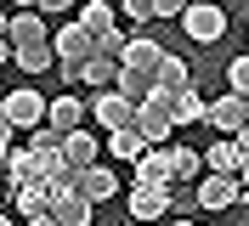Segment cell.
<instances>
[{
    "label": "cell",
    "instance_id": "cell-1",
    "mask_svg": "<svg viewBox=\"0 0 249 226\" xmlns=\"http://www.w3.org/2000/svg\"><path fill=\"white\" fill-rule=\"evenodd\" d=\"M187 29V40L193 45H215L221 34H227V12H221V0H187V12L176 17Z\"/></svg>",
    "mask_w": 249,
    "mask_h": 226
},
{
    "label": "cell",
    "instance_id": "cell-2",
    "mask_svg": "<svg viewBox=\"0 0 249 226\" xmlns=\"http://www.w3.org/2000/svg\"><path fill=\"white\" fill-rule=\"evenodd\" d=\"M238 198H244V175H238V170H204L198 209H232Z\"/></svg>",
    "mask_w": 249,
    "mask_h": 226
},
{
    "label": "cell",
    "instance_id": "cell-3",
    "mask_svg": "<svg viewBox=\"0 0 249 226\" xmlns=\"http://www.w3.org/2000/svg\"><path fill=\"white\" fill-rule=\"evenodd\" d=\"M91 119L102 124V136H108V130H124V124H136V102H130L119 85H113V90H96V96H91Z\"/></svg>",
    "mask_w": 249,
    "mask_h": 226
},
{
    "label": "cell",
    "instance_id": "cell-4",
    "mask_svg": "<svg viewBox=\"0 0 249 226\" xmlns=\"http://www.w3.org/2000/svg\"><path fill=\"white\" fill-rule=\"evenodd\" d=\"M249 119V96L244 90H227V96H215V102H210V130H221V136H238V124Z\"/></svg>",
    "mask_w": 249,
    "mask_h": 226
},
{
    "label": "cell",
    "instance_id": "cell-5",
    "mask_svg": "<svg viewBox=\"0 0 249 226\" xmlns=\"http://www.w3.org/2000/svg\"><path fill=\"white\" fill-rule=\"evenodd\" d=\"M51 45H57V62H85V57L96 51V34L74 17V23H62V29L51 34Z\"/></svg>",
    "mask_w": 249,
    "mask_h": 226
},
{
    "label": "cell",
    "instance_id": "cell-6",
    "mask_svg": "<svg viewBox=\"0 0 249 226\" xmlns=\"http://www.w3.org/2000/svg\"><path fill=\"white\" fill-rule=\"evenodd\" d=\"M119 68H124V62L113 57V51H91V57L79 62V85H91V90H113V85H119Z\"/></svg>",
    "mask_w": 249,
    "mask_h": 226
},
{
    "label": "cell",
    "instance_id": "cell-7",
    "mask_svg": "<svg viewBox=\"0 0 249 226\" xmlns=\"http://www.w3.org/2000/svg\"><path fill=\"white\" fill-rule=\"evenodd\" d=\"M6 113H12L17 130H34V124L46 119V96L40 90H6Z\"/></svg>",
    "mask_w": 249,
    "mask_h": 226
},
{
    "label": "cell",
    "instance_id": "cell-8",
    "mask_svg": "<svg viewBox=\"0 0 249 226\" xmlns=\"http://www.w3.org/2000/svg\"><path fill=\"white\" fill-rule=\"evenodd\" d=\"M164 209H170V187H147V181L130 187V221H159Z\"/></svg>",
    "mask_w": 249,
    "mask_h": 226
},
{
    "label": "cell",
    "instance_id": "cell-9",
    "mask_svg": "<svg viewBox=\"0 0 249 226\" xmlns=\"http://www.w3.org/2000/svg\"><path fill=\"white\" fill-rule=\"evenodd\" d=\"M79 192L91 198V204H108V198L119 192V175H113L102 158H96V164H79Z\"/></svg>",
    "mask_w": 249,
    "mask_h": 226
},
{
    "label": "cell",
    "instance_id": "cell-10",
    "mask_svg": "<svg viewBox=\"0 0 249 226\" xmlns=\"http://www.w3.org/2000/svg\"><path fill=\"white\" fill-rule=\"evenodd\" d=\"M136 181L147 187H176V164H170V147H147L136 158Z\"/></svg>",
    "mask_w": 249,
    "mask_h": 226
},
{
    "label": "cell",
    "instance_id": "cell-11",
    "mask_svg": "<svg viewBox=\"0 0 249 226\" xmlns=\"http://www.w3.org/2000/svg\"><path fill=\"white\" fill-rule=\"evenodd\" d=\"M159 57H164V45H159L153 34H136V40H124V51H119V62H124V68H142V74H153V68H159Z\"/></svg>",
    "mask_w": 249,
    "mask_h": 226
},
{
    "label": "cell",
    "instance_id": "cell-12",
    "mask_svg": "<svg viewBox=\"0 0 249 226\" xmlns=\"http://www.w3.org/2000/svg\"><path fill=\"white\" fill-rule=\"evenodd\" d=\"M12 204H17V215L46 221V215H51V187H46V181H23V187L12 192Z\"/></svg>",
    "mask_w": 249,
    "mask_h": 226
},
{
    "label": "cell",
    "instance_id": "cell-13",
    "mask_svg": "<svg viewBox=\"0 0 249 226\" xmlns=\"http://www.w3.org/2000/svg\"><path fill=\"white\" fill-rule=\"evenodd\" d=\"M34 40H51L46 12H40V6H23V12H12V45H34Z\"/></svg>",
    "mask_w": 249,
    "mask_h": 226
},
{
    "label": "cell",
    "instance_id": "cell-14",
    "mask_svg": "<svg viewBox=\"0 0 249 226\" xmlns=\"http://www.w3.org/2000/svg\"><path fill=\"white\" fill-rule=\"evenodd\" d=\"M46 124H57V130L85 124V102H79V96H68V90H57V96L46 102Z\"/></svg>",
    "mask_w": 249,
    "mask_h": 226
},
{
    "label": "cell",
    "instance_id": "cell-15",
    "mask_svg": "<svg viewBox=\"0 0 249 226\" xmlns=\"http://www.w3.org/2000/svg\"><path fill=\"white\" fill-rule=\"evenodd\" d=\"M91 209H96V204H91L85 192H57V198H51L57 226H85V221H91Z\"/></svg>",
    "mask_w": 249,
    "mask_h": 226
},
{
    "label": "cell",
    "instance_id": "cell-16",
    "mask_svg": "<svg viewBox=\"0 0 249 226\" xmlns=\"http://www.w3.org/2000/svg\"><path fill=\"white\" fill-rule=\"evenodd\" d=\"M62 153H68V164L79 170V164H96V158H102V141L74 124V130H62Z\"/></svg>",
    "mask_w": 249,
    "mask_h": 226
},
{
    "label": "cell",
    "instance_id": "cell-17",
    "mask_svg": "<svg viewBox=\"0 0 249 226\" xmlns=\"http://www.w3.org/2000/svg\"><path fill=\"white\" fill-rule=\"evenodd\" d=\"M147 147H153V141H147L136 124H124V130H108V153H113V158H130V164H136Z\"/></svg>",
    "mask_w": 249,
    "mask_h": 226
},
{
    "label": "cell",
    "instance_id": "cell-18",
    "mask_svg": "<svg viewBox=\"0 0 249 226\" xmlns=\"http://www.w3.org/2000/svg\"><path fill=\"white\" fill-rule=\"evenodd\" d=\"M170 119H176V124H204V119H210V102H204L198 90L187 85V90H176V102H170Z\"/></svg>",
    "mask_w": 249,
    "mask_h": 226
},
{
    "label": "cell",
    "instance_id": "cell-19",
    "mask_svg": "<svg viewBox=\"0 0 249 226\" xmlns=\"http://www.w3.org/2000/svg\"><path fill=\"white\" fill-rule=\"evenodd\" d=\"M17 68H23V74H46V68H57V45H51V40L17 45Z\"/></svg>",
    "mask_w": 249,
    "mask_h": 226
},
{
    "label": "cell",
    "instance_id": "cell-20",
    "mask_svg": "<svg viewBox=\"0 0 249 226\" xmlns=\"http://www.w3.org/2000/svg\"><path fill=\"white\" fill-rule=\"evenodd\" d=\"M244 158H249V153H244V141H232V136H221L215 147L204 153V170H244Z\"/></svg>",
    "mask_w": 249,
    "mask_h": 226
},
{
    "label": "cell",
    "instance_id": "cell-21",
    "mask_svg": "<svg viewBox=\"0 0 249 226\" xmlns=\"http://www.w3.org/2000/svg\"><path fill=\"white\" fill-rule=\"evenodd\" d=\"M6 175H12L17 187H23V181H46V175H40V153H34V147H12V158H6Z\"/></svg>",
    "mask_w": 249,
    "mask_h": 226
},
{
    "label": "cell",
    "instance_id": "cell-22",
    "mask_svg": "<svg viewBox=\"0 0 249 226\" xmlns=\"http://www.w3.org/2000/svg\"><path fill=\"white\" fill-rule=\"evenodd\" d=\"M153 85H164V90H187V85H193V74H187V62H181V57H170V51H164V57H159V68H153Z\"/></svg>",
    "mask_w": 249,
    "mask_h": 226
},
{
    "label": "cell",
    "instance_id": "cell-23",
    "mask_svg": "<svg viewBox=\"0 0 249 226\" xmlns=\"http://www.w3.org/2000/svg\"><path fill=\"white\" fill-rule=\"evenodd\" d=\"M79 23H85L91 34L113 29V0H79Z\"/></svg>",
    "mask_w": 249,
    "mask_h": 226
},
{
    "label": "cell",
    "instance_id": "cell-24",
    "mask_svg": "<svg viewBox=\"0 0 249 226\" xmlns=\"http://www.w3.org/2000/svg\"><path fill=\"white\" fill-rule=\"evenodd\" d=\"M170 164H176V181H198V175H204V153H193V147H170Z\"/></svg>",
    "mask_w": 249,
    "mask_h": 226
},
{
    "label": "cell",
    "instance_id": "cell-25",
    "mask_svg": "<svg viewBox=\"0 0 249 226\" xmlns=\"http://www.w3.org/2000/svg\"><path fill=\"white\" fill-rule=\"evenodd\" d=\"M119 90L130 96V102H142V96L153 90V74H142V68H119Z\"/></svg>",
    "mask_w": 249,
    "mask_h": 226
},
{
    "label": "cell",
    "instance_id": "cell-26",
    "mask_svg": "<svg viewBox=\"0 0 249 226\" xmlns=\"http://www.w3.org/2000/svg\"><path fill=\"white\" fill-rule=\"evenodd\" d=\"M29 147H34V153H57V147H62V130H57V124H46V119H40V124L29 130Z\"/></svg>",
    "mask_w": 249,
    "mask_h": 226
},
{
    "label": "cell",
    "instance_id": "cell-27",
    "mask_svg": "<svg viewBox=\"0 0 249 226\" xmlns=\"http://www.w3.org/2000/svg\"><path fill=\"white\" fill-rule=\"evenodd\" d=\"M227 85L249 96V57H232V62H227Z\"/></svg>",
    "mask_w": 249,
    "mask_h": 226
},
{
    "label": "cell",
    "instance_id": "cell-28",
    "mask_svg": "<svg viewBox=\"0 0 249 226\" xmlns=\"http://www.w3.org/2000/svg\"><path fill=\"white\" fill-rule=\"evenodd\" d=\"M119 12L130 17V23H147V17H153V0H119Z\"/></svg>",
    "mask_w": 249,
    "mask_h": 226
},
{
    "label": "cell",
    "instance_id": "cell-29",
    "mask_svg": "<svg viewBox=\"0 0 249 226\" xmlns=\"http://www.w3.org/2000/svg\"><path fill=\"white\" fill-rule=\"evenodd\" d=\"M96 51H113V57H119V51H124V34L119 29H102V34H96Z\"/></svg>",
    "mask_w": 249,
    "mask_h": 226
},
{
    "label": "cell",
    "instance_id": "cell-30",
    "mask_svg": "<svg viewBox=\"0 0 249 226\" xmlns=\"http://www.w3.org/2000/svg\"><path fill=\"white\" fill-rule=\"evenodd\" d=\"M34 6H40V12H46V17H62V12H74L79 0H34Z\"/></svg>",
    "mask_w": 249,
    "mask_h": 226
},
{
    "label": "cell",
    "instance_id": "cell-31",
    "mask_svg": "<svg viewBox=\"0 0 249 226\" xmlns=\"http://www.w3.org/2000/svg\"><path fill=\"white\" fill-rule=\"evenodd\" d=\"M187 0H153V17H181Z\"/></svg>",
    "mask_w": 249,
    "mask_h": 226
},
{
    "label": "cell",
    "instance_id": "cell-32",
    "mask_svg": "<svg viewBox=\"0 0 249 226\" xmlns=\"http://www.w3.org/2000/svg\"><path fill=\"white\" fill-rule=\"evenodd\" d=\"M57 79L62 85H79V62H57Z\"/></svg>",
    "mask_w": 249,
    "mask_h": 226
},
{
    "label": "cell",
    "instance_id": "cell-33",
    "mask_svg": "<svg viewBox=\"0 0 249 226\" xmlns=\"http://www.w3.org/2000/svg\"><path fill=\"white\" fill-rule=\"evenodd\" d=\"M12 57H17V45L6 40V34H0V68H6V62H12Z\"/></svg>",
    "mask_w": 249,
    "mask_h": 226
},
{
    "label": "cell",
    "instance_id": "cell-34",
    "mask_svg": "<svg viewBox=\"0 0 249 226\" xmlns=\"http://www.w3.org/2000/svg\"><path fill=\"white\" fill-rule=\"evenodd\" d=\"M0 34H6V40H12V12H6V6H0Z\"/></svg>",
    "mask_w": 249,
    "mask_h": 226
},
{
    "label": "cell",
    "instance_id": "cell-35",
    "mask_svg": "<svg viewBox=\"0 0 249 226\" xmlns=\"http://www.w3.org/2000/svg\"><path fill=\"white\" fill-rule=\"evenodd\" d=\"M238 141H244V153H249V119H244V124H238Z\"/></svg>",
    "mask_w": 249,
    "mask_h": 226
},
{
    "label": "cell",
    "instance_id": "cell-36",
    "mask_svg": "<svg viewBox=\"0 0 249 226\" xmlns=\"http://www.w3.org/2000/svg\"><path fill=\"white\" fill-rule=\"evenodd\" d=\"M238 175H244V198H249V158H244V170H238Z\"/></svg>",
    "mask_w": 249,
    "mask_h": 226
},
{
    "label": "cell",
    "instance_id": "cell-37",
    "mask_svg": "<svg viewBox=\"0 0 249 226\" xmlns=\"http://www.w3.org/2000/svg\"><path fill=\"white\" fill-rule=\"evenodd\" d=\"M23 6H34V0H12V12H23Z\"/></svg>",
    "mask_w": 249,
    "mask_h": 226
},
{
    "label": "cell",
    "instance_id": "cell-38",
    "mask_svg": "<svg viewBox=\"0 0 249 226\" xmlns=\"http://www.w3.org/2000/svg\"><path fill=\"white\" fill-rule=\"evenodd\" d=\"M6 187H17V181H12V175H6V181H0V198H6Z\"/></svg>",
    "mask_w": 249,
    "mask_h": 226
},
{
    "label": "cell",
    "instance_id": "cell-39",
    "mask_svg": "<svg viewBox=\"0 0 249 226\" xmlns=\"http://www.w3.org/2000/svg\"><path fill=\"white\" fill-rule=\"evenodd\" d=\"M0 102H6V90H0Z\"/></svg>",
    "mask_w": 249,
    "mask_h": 226
}]
</instances>
